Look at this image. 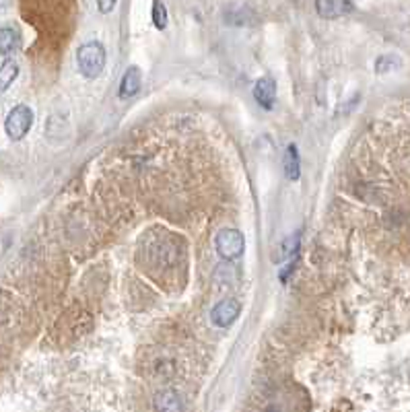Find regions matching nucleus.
I'll return each mask as SVG.
<instances>
[{
  "instance_id": "obj_13",
  "label": "nucleus",
  "mask_w": 410,
  "mask_h": 412,
  "mask_svg": "<svg viewBox=\"0 0 410 412\" xmlns=\"http://www.w3.org/2000/svg\"><path fill=\"white\" fill-rule=\"evenodd\" d=\"M398 66H400V60H398V58H394V56H382V58L378 60V66H375V70L382 75V72L394 70V68H398Z\"/></svg>"
},
{
  "instance_id": "obj_9",
  "label": "nucleus",
  "mask_w": 410,
  "mask_h": 412,
  "mask_svg": "<svg viewBox=\"0 0 410 412\" xmlns=\"http://www.w3.org/2000/svg\"><path fill=\"white\" fill-rule=\"evenodd\" d=\"M315 10H318L322 17L334 19V17H342L344 12H351V10H353V4H349V2H318V4H315Z\"/></svg>"
},
{
  "instance_id": "obj_14",
  "label": "nucleus",
  "mask_w": 410,
  "mask_h": 412,
  "mask_svg": "<svg viewBox=\"0 0 410 412\" xmlns=\"http://www.w3.org/2000/svg\"><path fill=\"white\" fill-rule=\"evenodd\" d=\"M114 6H116L114 2H110V4H108V2H101V4H99V10H101V12H108V10H112Z\"/></svg>"
},
{
  "instance_id": "obj_6",
  "label": "nucleus",
  "mask_w": 410,
  "mask_h": 412,
  "mask_svg": "<svg viewBox=\"0 0 410 412\" xmlns=\"http://www.w3.org/2000/svg\"><path fill=\"white\" fill-rule=\"evenodd\" d=\"M140 85H142L140 68H138V66H130V68L124 72V77H122L118 95H120L122 99H130V97H135L138 91H140Z\"/></svg>"
},
{
  "instance_id": "obj_4",
  "label": "nucleus",
  "mask_w": 410,
  "mask_h": 412,
  "mask_svg": "<svg viewBox=\"0 0 410 412\" xmlns=\"http://www.w3.org/2000/svg\"><path fill=\"white\" fill-rule=\"evenodd\" d=\"M240 313H242V303L237 299H223L213 307L211 320L217 328H229L240 317Z\"/></svg>"
},
{
  "instance_id": "obj_7",
  "label": "nucleus",
  "mask_w": 410,
  "mask_h": 412,
  "mask_svg": "<svg viewBox=\"0 0 410 412\" xmlns=\"http://www.w3.org/2000/svg\"><path fill=\"white\" fill-rule=\"evenodd\" d=\"M155 411L157 412H184V402L173 390H163L155 396Z\"/></svg>"
},
{
  "instance_id": "obj_11",
  "label": "nucleus",
  "mask_w": 410,
  "mask_h": 412,
  "mask_svg": "<svg viewBox=\"0 0 410 412\" xmlns=\"http://www.w3.org/2000/svg\"><path fill=\"white\" fill-rule=\"evenodd\" d=\"M19 77V64L14 60H4L0 64V91H6Z\"/></svg>"
},
{
  "instance_id": "obj_5",
  "label": "nucleus",
  "mask_w": 410,
  "mask_h": 412,
  "mask_svg": "<svg viewBox=\"0 0 410 412\" xmlns=\"http://www.w3.org/2000/svg\"><path fill=\"white\" fill-rule=\"evenodd\" d=\"M254 97L264 110H273L274 97H276V83L269 77H262L254 85Z\"/></svg>"
},
{
  "instance_id": "obj_2",
  "label": "nucleus",
  "mask_w": 410,
  "mask_h": 412,
  "mask_svg": "<svg viewBox=\"0 0 410 412\" xmlns=\"http://www.w3.org/2000/svg\"><path fill=\"white\" fill-rule=\"evenodd\" d=\"M215 248L223 260H235L246 250V237L237 229H223L215 237Z\"/></svg>"
},
{
  "instance_id": "obj_1",
  "label": "nucleus",
  "mask_w": 410,
  "mask_h": 412,
  "mask_svg": "<svg viewBox=\"0 0 410 412\" xmlns=\"http://www.w3.org/2000/svg\"><path fill=\"white\" fill-rule=\"evenodd\" d=\"M77 64L83 77L97 79L106 68V48L99 41H87L77 50Z\"/></svg>"
},
{
  "instance_id": "obj_12",
  "label": "nucleus",
  "mask_w": 410,
  "mask_h": 412,
  "mask_svg": "<svg viewBox=\"0 0 410 412\" xmlns=\"http://www.w3.org/2000/svg\"><path fill=\"white\" fill-rule=\"evenodd\" d=\"M153 23L157 29H165L167 27V8L163 2H155L153 4Z\"/></svg>"
},
{
  "instance_id": "obj_3",
  "label": "nucleus",
  "mask_w": 410,
  "mask_h": 412,
  "mask_svg": "<svg viewBox=\"0 0 410 412\" xmlns=\"http://www.w3.org/2000/svg\"><path fill=\"white\" fill-rule=\"evenodd\" d=\"M31 124H33V112L27 106H14L4 120V130L10 140H21L31 130Z\"/></svg>"
},
{
  "instance_id": "obj_8",
  "label": "nucleus",
  "mask_w": 410,
  "mask_h": 412,
  "mask_svg": "<svg viewBox=\"0 0 410 412\" xmlns=\"http://www.w3.org/2000/svg\"><path fill=\"white\" fill-rule=\"evenodd\" d=\"M21 48V35L12 27L0 29V54H12Z\"/></svg>"
},
{
  "instance_id": "obj_10",
  "label": "nucleus",
  "mask_w": 410,
  "mask_h": 412,
  "mask_svg": "<svg viewBox=\"0 0 410 412\" xmlns=\"http://www.w3.org/2000/svg\"><path fill=\"white\" fill-rule=\"evenodd\" d=\"M284 173L291 182L299 179V153H297V146L295 144H289L286 146V155H284Z\"/></svg>"
}]
</instances>
